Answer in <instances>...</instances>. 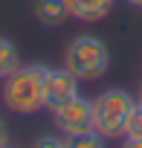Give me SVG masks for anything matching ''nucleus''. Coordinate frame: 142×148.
Returning <instances> with one entry per match:
<instances>
[{"instance_id":"nucleus-5","label":"nucleus","mask_w":142,"mask_h":148,"mask_svg":"<svg viewBox=\"0 0 142 148\" xmlns=\"http://www.w3.org/2000/svg\"><path fill=\"white\" fill-rule=\"evenodd\" d=\"M79 96V79L70 73L67 67L64 70H46V79H44V108L55 110L61 108L64 102L76 99Z\"/></svg>"},{"instance_id":"nucleus-11","label":"nucleus","mask_w":142,"mask_h":148,"mask_svg":"<svg viewBox=\"0 0 142 148\" xmlns=\"http://www.w3.org/2000/svg\"><path fill=\"white\" fill-rule=\"evenodd\" d=\"M32 148H64V139L44 134V136H38V139H35V145H32Z\"/></svg>"},{"instance_id":"nucleus-16","label":"nucleus","mask_w":142,"mask_h":148,"mask_svg":"<svg viewBox=\"0 0 142 148\" xmlns=\"http://www.w3.org/2000/svg\"><path fill=\"white\" fill-rule=\"evenodd\" d=\"M6 148H12V145H6Z\"/></svg>"},{"instance_id":"nucleus-7","label":"nucleus","mask_w":142,"mask_h":148,"mask_svg":"<svg viewBox=\"0 0 142 148\" xmlns=\"http://www.w3.org/2000/svg\"><path fill=\"white\" fill-rule=\"evenodd\" d=\"M35 18L41 26H64L70 21V9H67V0H35Z\"/></svg>"},{"instance_id":"nucleus-14","label":"nucleus","mask_w":142,"mask_h":148,"mask_svg":"<svg viewBox=\"0 0 142 148\" xmlns=\"http://www.w3.org/2000/svg\"><path fill=\"white\" fill-rule=\"evenodd\" d=\"M130 6H136V9H142V0H128Z\"/></svg>"},{"instance_id":"nucleus-4","label":"nucleus","mask_w":142,"mask_h":148,"mask_svg":"<svg viewBox=\"0 0 142 148\" xmlns=\"http://www.w3.org/2000/svg\"><path fill=\"white\" fill-rule=\"evenodd\" d=\"M55 113V125L70 136V134H84V131H93V102L90 99H70L64 102L61 108L52 110Z\"/></svg>"},{"instance_id":"nucleus-10","label":"nucleus","mask_w":142,"mask_h":148,"mask_svg":"<svg viewBox=\"0 0 142 148\" xmlns=\"http://www.w3.org/2000/svg\"><path fill=\"white\" fill-rule=\"evenodd\" d=\"M122 136H130V139H142V105H133L128 119H125V131Z\"/></svg>"},{"instance_id":"nucleus-15","label":"nucleus","mask_w":142,"mask_h":148,"mask_svg":"<svg viewBox=\"0 0 142 148\" xmlns=\"http://www.w3.org/2000/svg\"><path fill=\"white\" fill-rule=\"evenodd\" d=\"M136 105H142V87H139V96H136Z\"/></svg>"},{"instance_id":"nucleus-3","label":"nucleus","mask_w":142,"mask_h":148,"mask_svg":"<svg viewBox=\"0 0 142 148\" xmlns=\"http://www.w3.org/2000/svg\"><path fill=\"white\" fill-rule=\"evenodd\" d=\"M136 105V99L119 87L104 90L102 96H96L93 102V131H99L104 139H113L125 131V119L130 113V108Z\"/></svg>"},{"instance_id":"nucleus-2","label":"nucleus","mask_w":142,"mask_h":148,"mask_svg":"<svg viewBox=\"0 0 142 148\" xmlns=\"http://www.w3.org/2000/svg\"><path fill=\"white\" fill-rule=\"evenodd\" d=\"M64 67L79 82H96L110 67V49L96 35H79L70 41V47L64 52Z\"/></svg>"},{"instance_id":"nucleus-8","label":"nucleus","mask_w":142,"mask_h":148,"mask_svg":"<svg viewBox=\"0 0 142 148\" xmlns=\"http://www.w3.org/2000/svg\"><path fill=\"white\" fill-rule=\"evenodd\" d=\"M18 67H20V52H18V47H15L9 38L0 35V82L9 79Z\"/></svg>"},{"instance_id":"nucleus-13","label":"nucleus","mask_w":142,"mask_h":148,"mask_svg":"<svg viewBox=\"0 0 142 148\" xmlns=\"http://www.w3.org/2000/svg\"><path fill=\"white\" fill-rule=\"evenodd\" d=\"M122 148H142V139H130V136H125V145Z\"/></svg>"},{"instance_id":"nucleus-6","label":"nucleus","mask_w":142,"mask_h":148,"mask_svg":"<svg viewBox=\"0 0 142 148\" xmlns=\"http://www.w3.org/2000/svg\"><path fill=\"white\" fill-rule=\"evenodd\" d=\"M116 0H67V9H70V18H79V21H102L110 15Z\"/></svg>"},{"instance_id":"nucleus-12","label":"nucleus","mask_w":142,"mask_h":148,"mask_svg":"<svg viewBox=\"0 0 142 148\" xmlns=\"http://www.w3.org/2000/svg\"><path fill=\"white\" fill-rule=\"evenodd\" d=\"M9 145V125L0 119V148H6Z\"/></svg>"},{"instance_id":"nucleus-1","label":"nucleus","mask_w":142,"mask_h":148,"mask_svg":"<svg viewBox=\"0 0 142 148\" xmlns=\"http://www.w3.org/2000/svg\"><path fill=\"white\" fill-rule=\"evenodd\" d=\"M46 64H20L9 79H3V105L15 113H35L44 108Z\"/></svg>"},{"instance_id":"nucleus-9","label":"nucleus","mask_w":142,"mask_h":148,"mask_svg":"<svg viewBox=\"0 0 142 148\" xmlns=\"http://www.w3.org/2000/svg\"><path fill=\"white\" fill-rule=\"evenodd\" d=\"M64 148H107V139L99 131H84V134H70L64 139Z\"/></svg>"}]
</instances>
